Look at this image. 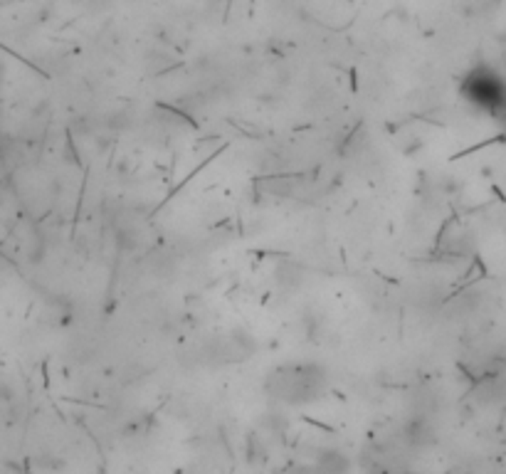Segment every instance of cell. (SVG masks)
Wrapping results in <instances>:
<instances>
[{"label":"cell","mask_w":506,"mask_h":474,"mask_svg":"<svg viewBox=\"0 0 506 474\" xmlns=\"http://www.w3.org/2000/svg\"><path fill=\"white\" fill-rule=\"evenodd\" d=\"M322 376H314V371L301 373L299 368H289V373H277V393L279 398L289 403H299V400L314 398L309 390H304V383H319Z\"/></svg>","instance_id":"cell-2"},{"label":"cell","mask_w":506,"mask_h":474,"mask_svg":"<svg viewBox=\"0 0 506 474\" xmlns=\"http://www.w3.org/2000/svg\"><path fill=\"white\" fill-rule=\"evenodd\" d=\"M464 97L489 114L506 119V79L491 67H477L462 84Z\"/></svg>","instance_id":"cell-1"}]
</instances>
